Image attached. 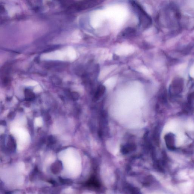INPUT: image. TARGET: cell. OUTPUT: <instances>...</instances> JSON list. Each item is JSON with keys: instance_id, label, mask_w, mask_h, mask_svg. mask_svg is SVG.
<instances>
[{"instance_id": "4", "label": "cell", "mask_w": 194, "mask_h": 194, "mask_svg": "<svg viewBox=\"0 0 194 194\" xmlns=\"http://www.w3.org/2000/svg\"><path fill=\"white\" fill-rule=\"evenodd\" d=\"M106 87L104 86L101 85L98 87L94 95V99L97 101L104 95L106 92Z\"/></svg>"}, {"instance_id": "10", "label": "cell", "mask_w": 194, "mask_h": 194, "mask_svg": "<svg viewBox=\"0 0 194 194\" xmlns=\"http://www.w3.org/2000/svg\"><path fill=\"white\" fill-rule=\"evenodd\" d=\"M194 70V71H194L192 72V76H193L194 77V70Z\"/></svg>"}, {"instance_id": "9", "label": "cell", "mask_w": 194, "mask_h": 194, "mask_svg": "<svg viewBox=\"0 0 194 194\" xmlns=\"http://www.w3.org/2000/svg\"><path fill=\"white\" fill-rule=\"evenodd\" d=\"M187 127L190 131L194 130V123L191 121L188 122L187 124Z\"/></svg>"}, {"instance_id": "3", "label": "cell", "mask_w": 194, "mask_h": 194, "mask_svg": "<svg viewBox=\"0 0 194 194\" xmlns=\"http://www.w3.org/2000/svg\"><path fill=\"white\" fill-rule=\"evenodd\" d=\"M136 144L134 143H129L123 145L121 147V151L123 153L126 154L130 152L134 151L136 149Z\"/></svg>"}, {"instance_id": "6", "label": "cell", "mask_w": 194, "mask_h": 194, "mask_svg": "<svg viewBox=\"0 0 194 194\" xmlns=\"http://www.w3.org/2000/svg\"><path fill=\"white\" fill-rule=\"evenodd\" d=\"M25 99L27 101H32L35 99V95L32 91L29 89H26L24 91Z\"/></svg>"}, {"instance_id": "5", "label": "cell", "mask_w": 194, "mask_h": 194, "mask_svg": "<svg viewBox=\"0 0 194 194\" xmlns=\"http://www.w3.org/2000/svg\"><path fill=\"white\" fill-rule=\"evenodd\" d=\"M7 148L10 151H15L16 149V144L14 138L12 136H10L7 143Z\"/></svg>"}, {"instance_id": "8", "label": "cell", "mask_w": 194, "mask_h": 194, "mask_svg": "<svg viewBox=\"0 0 194 194\" xmlns=\"http://www.w3.org/2000/svg\"><path fill=\"white\" fill-rule=\"evenodd\" d=\"M70 97L74 101L78 100L79 98V94L77 92H72L70 94Z\"/></svg>"}, {"instance_id": "7", "label": "cell", "mask_w": 194, "mask_h": 194, "mask_svg": "<svg viewBox=\"0 0 194 194\" xmlns=\"http://www.w3.org/2000/svg\"><path fill=\"white\" fill-rule=\"evenodd\" d=\"M184 140V136L182 134H179L178 135L177 138V144L179 146L183 142Z\"/></svg>"}, {"instance_id": "1", "label": "cell", "mask_w": 194, "mask_h": 194, "mask_svg": "<svg viewBox=\"0 0 194 194\" xmlns=\"http://www.w3.org/2000/svg\"><path fill=\"white\" fill-rule=\"evenodd\" d=\"M131 4L139 19L140 24L143 28H147L152 23L151 17L140 5L136 1H131Z\"/></svg>"}, {"instance_id": "2", "label": "cell", "mask_w": 194, "mask_h": 194, "mask_svg": "<svg viewBox=\"0 0 194 194\" xmlns=\"http://www.w3.org/2000/svg\"><path fill=\"white\" fill-rule=\"evenodd\" d=\"M178 123L176 121L172 120L168 123L165 129L168 132H174L178 129Z\"/></svg>"}]
</instances>
